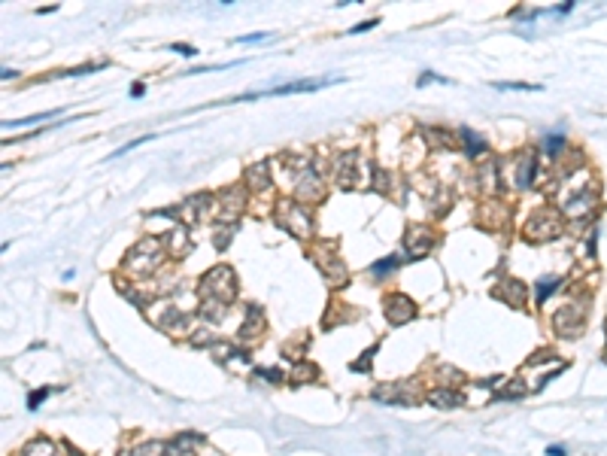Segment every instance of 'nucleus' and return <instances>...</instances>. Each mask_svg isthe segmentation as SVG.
Masks as SVG:
<instances>
[{
  "label": "nucleus",
  "instance_id": "9",
  "mask_svg": "<svg viewBox=\"0 0 607 456\" xmlns=\"http://www.w3.org/2000/svg\"><path fill=\"white\" fill-rule=\"evenodd\" d=\"M392 265H398L395 256H392V258H383V262H376V265H374V274H389Z\"/></svg>",
  "mask_w": 607,
  "mask_h": 456
},
{
  "label": "nucleus",
  "instance_id": "1",
  "mask_svg": "<svg viewBox=\"0 0 607 456\" xmlns=\"http://www.w3.org/2000/svg\"><path fill=\"white\" fill-rule=\"evenodd\" d=\"M331 82H340V76H331V79H316V82H289V86H276V88H264V91H252V95H240L234 101H258V97H280V95H295V91H319Z\"/></svg>",
  "mask_w": 607,
  "mask_h": 456
},
{
  "label": "nucleus",
  "instance_id": "3",
  "mask_svg": "<svg viewBox=\"0 0 607 456\" xmlns=\"http://www.w3.org/2000/svg\"><path fill=\"white\" fill-rule=\"evenodd\" d=\"M428 401L437 408H456V405H462V395L452 390H434V392H428Z\"/></svg>",
  "mask_w": 607,
  "mask_h": 456
},
{
  "label": "nucleus",
  "instance_id": "13",
  "mask_svg": "<svg viewBox=\"0 0 607 456\" xmlns=\"http://www.w3.org/2000/svg\"><path fill=\"white\" fill-rule=\"evenodd\" d=\"M428 82H447V79H437L434 73H422V79H419V86H428Z\"/></svg>",
  "mask_w": 607,
  "mask_h": 456
},
{
  "label": "nucleus",
  "instance_id": "11",
  "mask_svg": "<svg viewBox=\"0 0 607 456\" xmlns=\"http://www.w3.org/2000/svg\"><path fill=\"white\" fill-rule=\"evenodd\" d=\"M371 356H374V350H367V353H365L356 365H352V368H356V371H367V362H371Z\"/></svg>",
  "mask_w": 607,
  "mask_h": 456
},
{
  "label": "nucleus",
  "instance_id": "5",
  "mask_svg": "<svg viewBox=\"0 0 607 456\" xmlns=\"http://www.w3.org/2000/svg\"><path fill=\"white\" fill-rule=\"evenodd\" d=\"M462 137H465V143H468V152H471V155H480V152L486 149V143H483L480 137H474L471 131H468V128L462 131Z\"/></svg>",
  "mask_w": 607,
  "mask_h": 456
},
{
  "label": "nucleus",
  "instance_id": "14",
  "mask_svg": "<svg viewBox=\"0 0 607 456\" xmlns=\"http://www.w3.org/2000/svg\"><path fill=\"white\" fill-rule=\"evenodd\" d=\"M267 34H246V37H240V43H252V40H264Z\"/></svg>",
  "mask_w": 607,
  "mask_h": 456
},
{
  "label": "nucleus",
  "instance_id": "6",
  "mask_svg": "<svg viewBox=\"0 0 607 456\" xmlns=\"http://www.w3.org/2000/svg\"><path fill=\"white\" fill-rule=\"evenodd\" d=\"M559 283H562V280H559V277L541 280V283H537V295H541V298H547L550 292H556V289H559Z\"/></svg>",
  "mask_w": 607,
  "mask_h": 456
},
{
  "label": "nucleus",
  "instance_id": "16",
  "mask_svg": "<svg viewBox=\"0 0 607 456\" xmlns=\"http://www.w3.org/2000/svg\"><path fill=\"white\" fill-rule=\"evenodd\" d=\"M131 95H134V97L143 95V86H140V82H137V86H131Z\"/></svg>",
  "mask_w": 607,
  "mask_h": 456
},
{
  "label": "nucleus",
  "instance_id": "7",
  "mask_svg": "<svg viewBox=\"0 0 607 456\" xmlns=\"http://www.w3.org/2000/svg\"><path fill=\"white\" fill-rule=\"evenodd\" d=\"M562 146H565V137H562V134H550L547 140H543V149H547L550 155H556V152L562 149Z\"/></svg>",
  "mask_w": 607,
  "mask_h": 456
},
{
  "label": "nucleus",
  "instance_id": "4",
  "mask_svg": "<svg viewBox=\"0 0 607 456\" xmlns=\"http://www.w3.org/2000/svg\"><path fill=\"white\" fill-rule=\"evenodd\" d=\"M52 116H58L55 110H49V113H40V116H28V119H19V122H3L6 128H21V125H34V122H43V119H52Z\"/></svg>",
  "mask_w": 607,
  "mask_h": 456
},
{
  "label": "nucleus",
  "instance_id": "2",
  "mask_svg": "<svg viewBox=\"0 0 607 456\" xmlns=\"http://www.w3.org/2000/svg\"><path fill=\"white\" fill-rule=\"evenodd\" d=\"M413 314H416V307H413L410 298L392 295V298L386 301V316L392 319V323H407V319H413Z\"/></svg>",
  "mask_w": 607,
  "mask_h": 456
},
{
  "label": "nucleus",
  "instance_id": "10",
  "mask_svg": "<svg viewBox=\"0 0 607 456\" xmlns=\"http://www.w3.org/2000/svg\"><path fill=\"white\" fill-rule=\"evenodd\" d=\"M171 52H176V55H189V58H191V55H197L195 46H182V43H173V46H171Z\"/></svg>",
  "mask_w": 607,
  "mask_h": 456
},
{
  "label": "nucleus",
  "instance_id": "8",
  "mask_svg": "<svg viewBox=\"0 0 607 456\" xmlns=\"http://www.w3.org/2000/svg\"><path fill=\"white\" fill-rule=\"evenodd\" d=\"M49 392H52L49 386H43V390H37V392H34V395H30V399H28V408L34 410L37 405H43V399H46V395H49Z\"/></svg>",
  "mask_w": 607,
  "mask_h": 456
},
{
  "label": "nucleus",
  "instance_id": "15",
  "mask_svg": "<svg viewBox=\"0 0 607 456\" xmlns=\"http://www.w3.org/2000/svg\"><path fill=\"white\" fill-rule=\"evenodd\" d=\"M101 67H104V64H91V67H86V73H91V70H101ZM76 73H82V70H70L67 76H76Z\"/></svg>",
  "mask_w": 607,
  "mask_h": 456
},
{
  "label": "nucleus",
  "instance_id": "12",
  "mask_svg": "<svg viewBox=\"0 0 607 456\" xmlns=\"http://www.w3.org/2000/svg\"><path fill=\"white\" fill-rule=\"evenodd\" d=\"M371 28H376V21H362L358 28H352V34H365V30H371Z\"/></svg>",
  "mask_w": 607,
  "mask_h": 456
}]
</instances>
